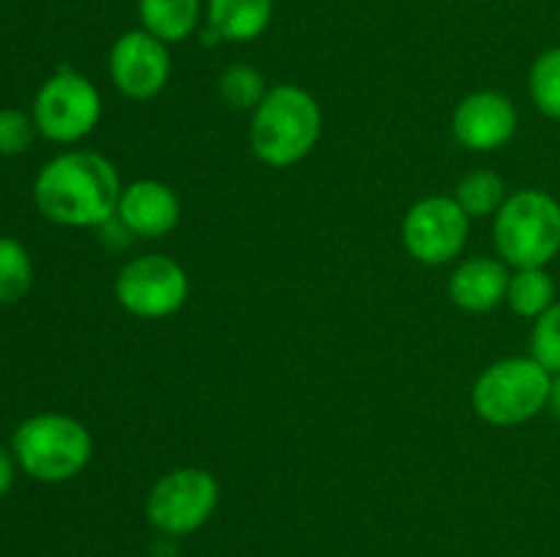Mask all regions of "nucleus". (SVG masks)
Returning <instances> with one entry per match:
<instances>
[{
  "label": "nucleus",
  "mask_w": 560,
  "mask_h": 557,
  "mask_svg": "<svg viewBox=\"0 0 560 557\" xmlns=\"http://www.w3.org/2000/svg\"><path fill=\"white\" fill-rule=\"evenodd\" d=\"M506 304L514 315L536 320L556 304V282L547 268H517L509 278Z\"/></svg>",
  "instance_id": "obj_16"
},
{
  "label": "nucleus",
  "mask_w": 560,
  "mask_h": 557,
  "mask_svg": "<svg viewBox=\"0 0 560 557\" xmlns=\"http://www.w3.org/2000/svg\"><path fill=\"white\" fill-rule=\"evenodd\" d=\"M323 131L320 104L310 91L282 82L268 87L266 98L252 112V153L268 167H293L312 153Z\"/></svg>",
  "instance_id": "obj_2"
},
{
  "label": "nucleus",
  "mask_w": 560,
  "mask_h": 557,
  "mask_svg": "<svg viewBox=\"0 0 560 557\" xmlns=\"http://www.w3.org/2000/svg\"><path fill=\"white\" fill-rule=\"evenodd\" d=\"M470 216L454 197H424L402 218L405 251L421 265H446L465 249Z\"/></svg>",
  "instance_id": "obj_9"
},
{
  "label": "nucleus",
  "mask_w": 560,
  "mask_h": 557,
  "mask_svg": "<svg viewBox=\"0 0 560 557\" xmlns=\"http://www.w3.org/2000/svg\"><path fill=\"white\" fill-rule=\"evenodd\" d=\"M142 31L162 38L164 44H180L197 31L202 14L200 0H137Z\"/></svg>",
  "instance_id": "obj_15"
},
{
  "label": "nucleus",
  "mask_w": 560,
  "mask_h": 557,
  "mask_svg": "<svg viewBox=\"0 0 560 557\" xmlns=\"http://www.w3.org/2000/svg\"><path fill=\"white\" fill-rule=\"evenodd\" d=\"M120 175L96 151H66L42 167L33 180L38 213L60 227H102L118 213Z\"/></svg>",
  "instance_id": "obj_1"
},
{
  "label": "nucleus",
  "mask_w": 560,
  "mask_h": 557,
  "mask_svg": "<svg viewBox=\"0 0 560 557\" xmlns=\"http://www.w3.org/2000/svg\"><path fill=\"white\" fill-rule=\"evenodd\" d=\"M509 278V265L498 257H468L448 278V298L468 315H485L506 300Z\"/></svg>",
  "instance_id": "obj_13"
},
{
  "label": "nucleus",
  "mask_w": 560,
  "mask_h": 557,
  "mask_svg": "<svg viewBox=\"0 0 560 557\" xmlns=\"http://www.w3.org/2000/svg\"><path fill=\"white\" fill-rule=\"evenodd\" d=\"M219 506L217 475L202 467H175L151 486L145 517L167 538H184L200 530Z\"/></svg>",
  "instance_id": "obj_7"
},
{
  "label": "nucleus",
  "mask_w": 560,
  "mask_h": 557,
  "mask_svg": "<svg viewBox=\"0 0 560 557\" xmlns=\"http://www.w3.org/2000/svg\"><path fill=\"white\" fill-rule=\"evenodd\" d=\"M16 475V459L9 448L0 446V497L9 495V489L14 486Z\"/></svg>",
  "instance_id": "obj_23"
},
{
  "label": "nucleus",
  "mask_w": 560,
  "mask_h": 557,
  "mask_svg": "<svg viewBox=\"0 0 560 557\" xmlns=\"http://www.w3.org/2000/svg\"><path fill=\"white\" fill-rule=\"evenodd\" d=\"M530 358L539 360L550 375L560 371V300L534 320L530 331Z\"/></svg>",
  "instance_id": "obj_21"
},
{
  "label": "nucleus",
  "mask_w": 560,
  "mask_h": 557,
  "mask_svg": "<svg viewBox=\"0 0 560 557\" xmlns=\"http://www.w3.org/2000/svg\"><path fill=\"white\" fill-rule=\"evenodd\" d=\"M33 287V260L16 238L0 235V304L25 298Z\"/></svg>",
  "instance_id": "obj_18"
},
{
  "label": "nucleus",
  "mask_w": 560,
  "mask_h": 557,
  "mask_svg": "<svg viewBox=\"0 0 560 557\" xmlns=\"http://www.w3.org/2000/svg\"><path fill=\"white\" fill-rule=\"evenodd\" d=\"M520 115L501 91H476L457 104L452 115L454 140L476 153H492L517 134Z\"/></svg>",
  "instance_id": "obj_11"
},
{
  "label": "nucleus",
  "mask_w": 560,
  "mask_h": 557,
  "mask_svg": "<svg viewBox=\"0 0 560 557\" xmlns=\"http://www.w3.org/2000/svg\"><path fill=\"white\" fill-rule=\"evenodd\" d=\"M552 375L530 355H512L487 366L474 382L470 402L476 415L490 426L528 424L547 410Z\"/></svg>",
  "instance_id": "obj_5"
},
{
  "label": "nucleus",
  "mask_w": 560,
  "mask_h": 557,
  "mask_svg": "<svg viewBox=\"0 0 560 557\" xmlns=\"http://www.w3.org/2000/svg\"><path fill=\"white\" fill-rule=\"evenodd\" d=\"M547 407H550V413L556 415L560 420V371L558 375H552V386H550V402H547Z\"/></svg>",
  "instance_id": "obj_24"
},
{
  "label": "nucleus",
  "mask_w": 560,
  "mask_h": 557,
  "mask_svg": "<svg viewBox=\"0 0 560 557\" xmlns=\"http://www.w3.org/2000/svg\"><path fill=\"white\" fill-rule=\"evenodd\" d=\"M38 129L33 115L22 109L5 107L0 109V156H20L36 140Z\"/></svg>",
  "instance_id": "obj_22"
},
{
  "label": "nucleus",
  "mask_w": 560,
  "mask_h": 557,
  "mask_svg": "<svg viewBox=\"0 0 560 557\" xmlns=\"http://www.w3.org/2000/svg\"><path fill=\"white\" fill-rule=\"evenodd\" d=\"M120 309L142 320L175 315L189 298V276L167 254H142L126 262L115 276Z\"/></svg>",
  "instance_id": "obj_8"
},
{
  "label": "nucleus",
  "mask_w": 560,
  "mask_h": 557,
  "mask_svg": "<svg viewBox=\"0 0 560 557\" xmlns=\"http://www.w3.org/2000/svg\"><path fill=\"white\" fill-rule=\"evenodd\" d=\"M266 76L249 63H230L219 76V96L230 109H252L266 98Z\"/></svg>",
  "instance_id": "obj_19"
},
{
  "label": "nucleus",
  "mask_w": 560,
  "mask_h": 557,
  "mask_svg": "<svg viewBox=\"0 0 560 557\" xmlns=\"http://www.w3.org/2000/svg\"><path fill=\"white\" fill-rule=\"evenodd\" d=\"M528 91L541 115L560 120V47L545 49L534 60L528 74Z\"/></svg>",
  "instance_id": "obj_20"
},
{
  "label": "nucleus",
  "mask_w": 560,
  "mask_h": 557,
  "mask_svg": "<svg viewBox=\"0 0 560 557\" xmlns=\"http://www.w3.org/2000/svg\"><path fill=\"white\" fill-rule=\"evenodd\" d=\"M115 216L129 227L137 238H164L180 222V200L173 186L162 180L142 178L124 186Z\"/></svg>",
  "instance_id": "obj_12"
},
{
  "label": "nucleus",
  "mask_w": 560,
  "mask_h": 557,
  "mask_svg": "<svg viewBox=\"0 0 560 557\" xmlns=\"http://www.w3.org/2000/svg\"><path fill=\"white\" fill-rule=\"evenodd\" d=\"M506 197V183L495 169H474L459 180L457 191H454V200L470 218L495 216Z\"/></svg>",
  "instance_id": "obj_17"
},
{
  "label": "nucleus",
  "mask_w": 560,
  "mask_h": 557,
  "mask_svg": "<svg viewBox=\"0 0 560 557\" xmlns=\"http://www.w3.org/2000/svg\"><path fill=\"white\" fill-rule=\"evenodd\" d=\"M33 120L44 140L71 145L91 134L102 120V93L71 66H60L33 98Z\"/></svg>",
  "instance_id": "obj_6"
},
{
  "label": "nucleus",
  "mask_w": 560,
  "mask_h": 557,
  "mask_svg": "<svg viewBox=\"0 0 560 557\" xmlns=\"http://www.w3.org/2000/svg\"><path fill=\"white\" fill-rule=\"evenodd\" d=\"M22 473L42 484H66L93 459V437L82 420L63 413H38L22 420L11 437Z\"/></svg>",
  "instance_id": "obj_3"
},
{
  "label": "nucleus",
  "mask_w": 560,
  "mask_h": 557,
  "mask_svg": "<svg viewBox=\"0 0 560 557\" xmlns=\"http://www.w3.org/2000/svg\"><path fill=\"white\" fill-rule=\"evenodd\" d=\"M107 71L120 96L131 102H151L167 87L173 58L162 38L148 31H126L109 47Z\"/></svg>",
  "instance_id": "obj_10"
},
{
  "label": "nucleus",
  "mask_w": 560,
  "mask_h": 557,
  "mask_svg": "<svg viewBox=\"0 0 560 557\" xmlns=\"http://www.w3.org/2000/svg\"><path fill=\"white\" fill-rule=\"evenodd\" d=\"M492 240L514 271L547 268L560 254V202L541 189L514 191L495 213Z\"/></svg>",
  "instance_id": "obj_4"
},
{
  "label": "nucleus",
  "mask_w": 560,
  "mask_h": 557,
  "mask_svg": "<svg viewBox=\"0 0 560 557\" xmlns=\"http://www.w3.org/2000/svg\"><path fill=\"white\" fill-rule=\"evenodd\" d=\"M273 16V0H208L206 25L222 42L249 44L266 33Z\"/></svg>",
  "instance_id": "obj_14"
}]
</instances>
